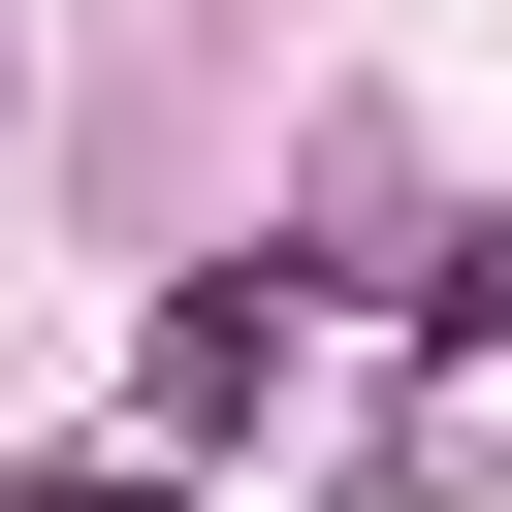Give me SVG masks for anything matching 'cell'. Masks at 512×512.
I'll return each mask as SVG.
<instances>
[{
	"label": "cell",
	"instance_id": "cell-1",
	"mask_svg": "<svg viewBox=\"0 0 512 512\" xmlns=\"http://www.w3.org/2000/svg\"><path fill=\"white\" fill-rule=\"evenodd\" d=\"M416 288H448V352H512V224H448V256H416Z\"/></svg>",
	"mask_w": 512,
	"mask_h": 512
},
{
	"label": "cell",
	"instance_id": "cell-2",
	"mask_svg": "<svg viewBox=\"0 0 512 512\" xmlns=\"http://www.w3.org/2000/svg\"><path fill=\"white\" fill-rule=\"evenodd\" d=\"M0 128H32V64H0Z\"/></svg>",
	"mask_w": 512,
	"mask_h": 512
}]
</instances>
